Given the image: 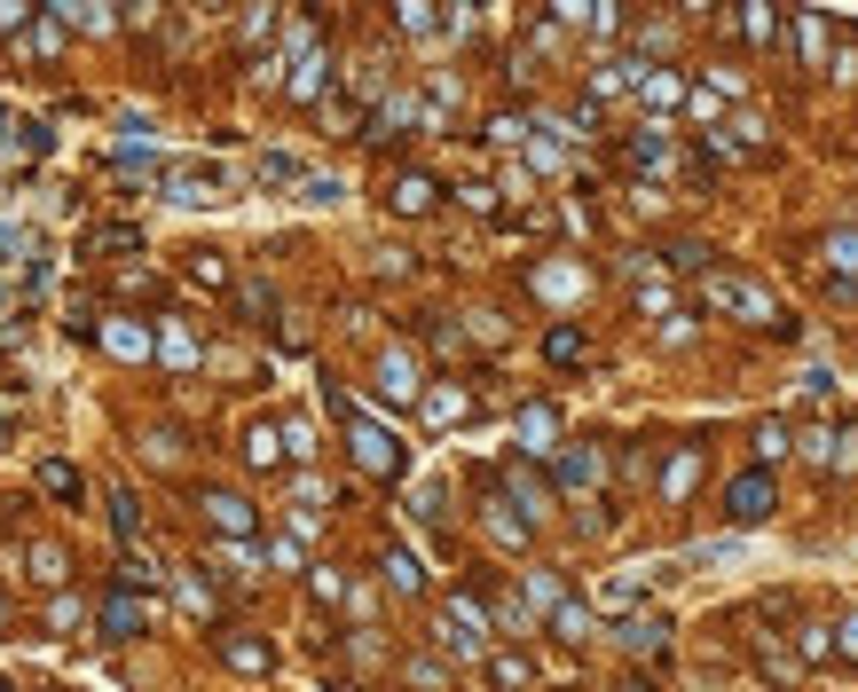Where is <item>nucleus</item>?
I'll list each match as a JSON object with an SVG mask.
<instances>
[{
  "mask_svg": "<svg viewBox=\"0 0 858 692\" xmlns=\"http://www.w3.org/2000/svg\"><path fill=\"white\" fill-rule=\"evenodd\" d=\"M111 512H119V536H126V543H142V504L126 496V488H111Z\"/></svg>",
  "mask_w": 858,
  "mask_h": 692,
  "instance_id": "2f4dec72",
  "label": "nucleus"
},
{
  "mask_svg": "<svg viewBox=\"0 0 858 692\" xmlns=\"http://www.w3.org/2000/svg\"><path fill=\"white\" fill-rule=\"evenodd\" d=\"M0 692H9V684H0Z\"/></svg>",
  "mask_w": 858,
  "mask_h": 692,
  "instance_id": "8fccbe9b",
  "label": "nucleus"
},
{
  "mask_svg": "<svg viewBox=\"0 0 858 692\" xmlns=\"http://www.w3.org/2000/svg\"><path fill=\"white\" fill-rule=\"evenodd\" d=\"M442 645H449V653H465V662H488V614L465 599V590H457V599L442 606Z\"/></svg>",
  "mask_w": 858,
  "mask_h": 692,
  "instance_id": "7ed1b4c3",
  "label": "nucleus"
},
{
  "mask_svg": "<svg viewBox=\"0 0 858 692\" xmlns=\"http://www.w3.org/2000/svg\"><path fill=\"white\" fill-rule=\"evenodd\" d=\"M221 662L237 669V677H269V669H276V653L260 645V638H245V630H228V638H221Z\"/></svg>",
  "mask_w": 858,
  "mask_h": 692,
  "instance_id": "6e6552de",
  "label": "nucleus"
},
{
  "mask_svg": "<svg viewBox=\"0 0 858 692\" xmlns=\"http://www.w3.org/2000/svg\"><path fill=\"white\" fill-rule=\"evenodd\" d=\"M24 567H32V582H48V590H55L63 575H72V567H63V551H55V543H32V551H24Z\"/></svg>",
  "mask_w": 858,
  "mask_h": 692,
  "instance_id": "5701e85b",
  "label": "nucleus"
},
{
  "mask_svg": "<svg viewBox=\"0 0 858 692\" xmlns=\"http://www.w3.org/2000/svg\"><path fill=\"white\" fill-rule=\"evenodd\" d=\"M245 456H252L260 473H269V465H284V433H276V425H252V433H245Z\"/></svg>",
  "mask_w": 858,
  "mask_h": 692,
  "instance_id": "4be33fe9",
  "label": "nucleus"
},
{
  "mask_svg": "<svg viewBox=\"0 0 858 692\" xmlns=\"http://www.w3.org/2000/svg\"><path fill=\"white\" fill-rule=\"evenodd\" d=\"M339 417H347V449H355V465L362 473H378V480H402V465H410V449L386 433V425L371 417V410H355V402H339Z\"/></svg>",
  "mask_w": 858,
  "mask_h": 692,
  "instance_id": "f257e3e1",
  "label": "nucleus"
},
{
  "mask_svg": "<svg viewBox=\"0 0 858 692\" xmlns=\"http://www.w3.org/2000/svg\"><path fill=\"white\" fill-rule=\"evenodd\" d=\"M260 181H269V189H291V181H300V189H308L300 158H284V150H269V158H260Z\"/></svg>",
  "mask_w": 858,
  "mask_h": 692,
  "instance_id": "393cba45",
  "label": "nucleus"
},
{
  "mask_svg": "<svg viewBox=\"0 0 858 692\" xmlns=\"http://www.w3.org/2000/svg\"><path fill=\"white\" fill-rule=\"evenodd\" d=\"M40 488H48L55 504H79V465H63V456H48V465H40Z\"/></svg>",
  "mask_w": 858,
  "mask_h": 692,
  "instance_id": "f3484780",
  "label": "nucleus"
},
{
  "mask_svg": "<svg viewBox=\"0 0 858 692\" xmlns=\"http://www.w3.org/2000/svg\"><path fill=\"white\" fill-rule=\"evenodd\" d=\"M0 252H16V228H9V221H0Z\"/></svg>",
  "mask_w": 858,
  "mask_h": 692,
  "instance_id": "de8ad7c7",
  "label": "nucleus"
},
{
  "mask_svg": "<svg viewBox=\"0 0 858 692\" xmlns=\"http://www.w3.org/2000/svg\"><path fill=\"white\" fill-rule=\"evenodd\" d=\"M804 456H811V465H828V473H835V433H828V425H811V433H804Z\"/></svg>",
  "mask_w": 858,
  "mask_h": 692,
  "instance_id": "e433bc0d",
  "label": "nucleus"
},
{
  "mask_svg": "<svg viewBox=\"0 0 858 692\" xmlns=\"http://www.w3.org/2000/svg\"><path fill=\"white\" fill-rule=\"evenodd\" d=\"M378 393H386V402H418V393H425V386H418V362H410L402 347L378 354Z\"/></svg>",
  "mask_w": 858,
  "mask_h": 692,
  "instance_id": "423d86ee",
  "label": "nucleus"
},
{
  "mask_svg": "<svg viewBox=\"0 0 858 692\" xmlns=\"http://www.w3.org/2000/svg\"><path fill=\"white\" fill-rule=\"evenodd\" d=\"M741 32H748L756 48H780V16L772 9H741Z\"/></svg>",
  "mask_w": 858,
  "mask_h": 692,
  "instance_id": "cd10ccee",
  "label": "nucleus"
},
{
  "mask_svg": "<svg viewBox=\"0 0 858 692\" xmlns=\"http://www.w3.org/2000/svg\"><path fill=\"white\" fill-rule=\"evenodd\" d=\"M488 536H497V543H520V536H527V527H520V519H512L505 504H488Z\"/></svg>",
  "mask_w": 858,
  "mask_h": 692,
  "instance_id": "58836bf2",
  "label": "nucleus"
},
{
  "mask_svg": "<svg viewBox=\"0 0 858 692\" xmlns=\"http://www.w3.org/2000/svg\"><path fill=\"white\" fill-rule=\"evenodd\" d=\"M527 599H536V606H559V582L536 567V575H527Z\"/></svg>",
  "mask_w": 858,
  "mask_h": 692,
  "instance_id": "c03bdc74",
  "label": "nucleus"
},
{
  "mask_svg": "<svg viewBox=\"0 0 858 692\" xmlns=\"http://www.w3.org/2000/svg\"><path fill=\"white\" fill-rule=\"evenodd\" d=\"M685 95H693V87H685L677 72H654V63H646V79H638V103H646V111H677Z\"/></svg>",
  "mask_w": 858,
  "mask_h": 692,
  "instance_id": "9d476101",
  "label": "nucleus"
},
{
  "mask_svg": "<svg viewBox=\"0 0 858 692\" xmlns=\"http://www.w3.org/2000/svg\"><path fill=\"white\" fill-rule=\"evenodd\" d=\"M828 260H835V268L858 284V228H835V237H828Z\"/></svg>",
  "mask_w": 858,
  "mask_h": 692,
  "instance_id": "c756f323",
  "label": "nucleus"
},
{
  "mask_svg": "<svg viewBox=\"0 0 858 692\" xmlns=\"http://www.w3.org/2000/svg\"><path fill=\"white\" fill-rule=\"evenodd\" d=\"M284 456H315V425L308 417H284Z\"/></svg>",
  "mask_w": 858,
  "mask_h": 692,
  "instance_id": "f704fd0d",
  "label": "nucleus"
},
{
  "mask_svg": "<svg viewBox=\"0 0 858 692\" xmlns=\"http://www.w3.org/2000/svg\"><path fill=\"white\" fill-rule=\"evenodd\" d=\"M631 158H638V166H670V135H662V126H646V135L631 142Z\"/></svg>",
  "mask_w": 858,
  "mask_h": 692,
  "instance_id": "7c9ffc66",
  "label": "nucleus"
},
{
  "mask_svg": "<svg viewBox=\"0 0 858 692\" xmlns=\"http://www.w3.org/2000/svg\"><path fill=\"white\" fill-rule=\"evenodd\" d=\"M551 630L568 638V645H583V638H590V606H575V599H559V606H551Z\"/></svg>",
  "mask_w": 858,
  "mask_h": 692,
  "instance_id": "b1692460",
  "label": "nucleus"
},
{
  "mask_svg": "<svg viewBox=\"0 0 858 692\" xmlns=\"http://www.w3.org/2000/svg\"><path fill=\"white\" fill-rule=\"evenodd\" d=\"M103 347H111L119 362H142L158 339H150V323H126V315H111V323H103Z\"/></svg>",
  "mask_w": 858,
  "mask_h": 692,
  "instance_id": "1a4fd4ad",
  "label": "nucleus"
},
{
  "mask_svg": "<svg viewBox=\"0 0 858 692\" xmlns=\"http://www.w3.org/2000/svg\"><path fill=\"white\" fill-rule=\"evenodd\" d=\"M614 638L631 645V653H662V645H670V621H662V614H631Z\"/></svg>",
  "mask_w": 858,
  "mask_h": 692,
  "instance_id": "f8f14e48",
  "label": "nucleus"
},
{
  "mask_svg": "<svg viewBox=\"0 0 858 692\" xmlns=\"http://www.w3.org/2000/svg\"><path fill=\"white\" fill-rule=\"evenodd\" d=\"M308 582H315V599H323V606H332V599H347V582H339V575H332V567H315V575H308Z\"/></svg>",
  "mask_w": 858,
  "mask_h": 692,
  "instance_id": "79ce46f5",
  "label": "nucleus"
},
{
  "mask_svg": "<svg viewBox=\"0 0 858 692\" xmlns=\"http://www.w3.org/2000/svg\"><path fill=\"white\" fill-rule=\"evenodd\" d=\"M693 473H701V449H677L670 465H662V496H670V504H677L685 488H693Z\"/></svg>",
  "mask_w": 858,
  "mask_h": 692,
  "instance_id": "412c9836",
  "label": "nucleus"
},
{
  "mask_svg": "<svg viewBox=\"0 0 858 692\" xmlns=\"http://www.w3.org/2000/svg\"><path fill=\"white\" fill-rule=\"evenodd\" d=\"M24 48H32V55H55V48H63V16L48 9L40 24H32V32H24Z\"/></svg>",
  "mask_w": 858,
  "mask_h": 692,
  "instance_id": "c85d7f7f",
  "label": "nucleus"
},
{
  "mask_svg": "<svg viewBox=\"0 0 858 692\" xmlns=\"http://www.w3.org/2000/svg\"><path fill=\"white\" fill-rule=\"evenodd\" d=\"M0 433H9V417H0Z\"/></svg>",
  "mask_w": 858,
  "mask_h": 692,
  "instance_id": "09e8293b",
  "label": "nucleus"
},
{
  "mask_svg": "<svg viewBox=\"0 0 858 692\" xmlns=\"http://www.w3.org/2000/svg\"><path fill=\"white\" fill-rule=\"evenodd\" d=\"M213 189H221V166H182L166 174V205H213Z\"/></svg>",
  "mask_w": 858,
  "mask_h": 692,
  "instance_id": "0eeeda50",
  "label": "nucleus"
},
{
  "mask_svg": "<svg viewBox=\"0 0 858 692\" xmlns=\"http://www.w3.org/2000/svg\"><path fill=\"white\" fill-rule=\"evenodd\" d=\"M544 354H551V362H583L590 347H583V331H568V323H559V331L544 339Z\"/></svg>",
  "mask_w": 858,
  "mask_h": 692,
  "instance_id": "72a5a7b5",
  "label": "nucleus"
},
{
  "mask_svg": "<svg viewBox=\"0 0 858 692\" xmlns=\"http://www.w3.org/2000/svg\"><path fill=\"white\" fill-rule=\"evenodd\" d=\"M796 48H804V63H828V16H819V9L796 16Z\"/></svg>",
  "mask_w": 858,
  "mask_h": 692,
  "instance_id": "a211bd4d",
  "label": "nucleus"
},
{
  "mask_svg": "<svg viewBox=\"0 0 858 692\" xmlns=\"http://www.w3.org/2000/svg\"><path fill=\"white\" fill-rule=\"evenodd\" d=\"M197 512H206L228 543H245V536H252V504H245V496H228V488H206V496H197Z\"/></svg>",
  "mask_w": 858,
  "mask_h": 692,
  "instance_id": "39448f33",
  "label": "nucleus"
},
{
  "mask_svg": "<svg viewBox=\"0 0 858 692\" xmlns=\"http://www.w3.org/2000/svg\"><path fill=\"white\" fill-rule=\"evenodd\" d=\"M300 197H308V205H339V197H347V189H339L332 174H308V189H300Z\"/></svg>",
  "mask_w": 858,
  "mask_h": 692,
  "instance_id": "ea45409f",
  "label": "nucleus"
},
{
  "mask_svg": "<svg viewBox=\"0 0 858 692\" xmlns=\"http://www.w3.org/2000/svg\"><path fill=\"white\" fill-rule=\"evenodd\" d=\"M189 276H197V284H228V268H221V252H197V260H189Z\"/></svg>",
  "mask_w": 858,
  "mask_h": 692,
  "instance_id": "a19ab883",
  "label": "nucleus"
},
{
  "mask_svg": "<svg viewBox=\"0 0 858 692\" xmlns=\"http://www.w3.org/2000/svg\"><path fill=\"white\" fill-rule=\"evenodd\" d=\"M583 276L575 268H536V291H551V300H568V291H575Z\"/></svg>",
  "mask_w": 858,
  "mask_h": 692,
  "instance_id": "4c0bfd02",
  "label": "nucleus"
},
{
  "mask_svg": "<svg viewBox=\"0 0 858 692\" xmlns=\"http://www.w3.org/2000/svg\"><path fill=\"white\" fill-rule=\"evenodd\" d=\"M733 142H748V150H756V142H764V118H756V111H741V118H733Z\"/></svg>",
  "mask_w": 858,
  "mask_h": 692,
  "instance_id": "37998d69",
  "label": "nucleus"
},
{
  "mask_svg": "<svg viewBox=\"0 0 858 692\" xmlns=\"http://www.w3.org/2000/svg\"><path fill=\"white\" fill-rule=\"evenodd\" d=\"M512 496H520V512H527V519H544V504H551V496H544V480L527 473V465H512Z\"/></svg>",
  "mask_w": 858,
  "mask_h": 692,
  "instance_id": "bb28decb",
  "label": "nucleus"
},
{
  "mask_svg": "<svg viewBox=\"0 0 858 692\" xmlns=\"http://www.w3.org/2000/svg\"><path fill=\"white\" fill-rule=\"evenodd\" d=\"M386 582L402 590V599H418V590H425V575H418V558H410V551H386Z\"/></svg>",
  "mask_w": 858,
  "mask_h": 692,
  "instance_id": "a878e982",
  "label": "nucleus"
},
{
  "mask_svg": "<svg viewBox=\"0 0 858 692\" xmlns=\"http://www.w3.org/2000/svg\"><path fill=\"white\" fill-rule=\"evenodd\" d=\"M701 300H709L717 315H741V323H764V331H787L780 300H772L764 284H748V276H709V284H701Z\"/></svg>",
  "mask_w": 858,
  "mask_h": 692,
  "instance_id": "f03ea898",
  "label": "nucleus"
},
{
  "mask_svg": "<svg viewBox=\"0 0 858 692\" xmlns=\"http://www.w3.org/2000/svg\"><path fill=\"white\" fill-rule=\"evenodd\" d=\"M756 456H764V465H772V456H787V425H780V417L756 425Z\"/></svg>",
  "mask_w": 858,
  "mask_h": 692,
  "instance_id": "c9c22d12",
  "label": "nucleus"
},
{
  "mask_svg": "<svg viewBox=\"0 0 858 692\" xmlns=\"http://www.w3.org/2000/svg\"><path fill=\"white\" fill-rule=\"evenodd\" d=\"M103 638H142V606L126 599V582L111 590V606H103Z\"/></svg>",
  "mask_w": 858,
  "mask_h": 692,
  "instance_id": "4468645a",
  "label": "nucleus"
},
{
  "mask_svg": "<svg viewBox=\"0 0 858 692\" xmlns=\"http://www.w3.org/2000/svg\"><path fill=\"white\" fill-rule=\"evenodd\" d=\"M551 433H559V417H551V402H536V410H520V449H551Z\"/></svg>",
  "mask_w": 858,
  "mask_h": 692,
  "instance_id": "aec40b11",
  "label": "nucleus"
},
{
  "mask_svg": "<svg viewBox=\"0 0 858 692\" xmlns=\"http://www.w3.org/2000/svg\"><path fill=\"white\" fill-rule=\"evenodd\" d=\"M835 653H850V662H858V614H843V621H835Z\"/></svg>",
  "mask_w": 858,
  "mask_h": 692,
  "instance_id": "a18cd8bd",
  "label": "nucleus"
},
{
  "mask_svg": "<svg viewBox=\"0 0 858 692\" xmlns=\"http://www.w3.org/2000/svg\"><path fill=\"white\" fill-rule=\"evenodd\" d=\"M394 24H402V32H410V40H425V32H442V16H434V9H425V0H410V9H394Z\"/></svg>",
  "mask_w": 858,
  "mask_h": 692,
  "instance_id": "473e14b6",
  "label": "nucleus"
},
{
  "mask_svg": "<svg viewBox=\"0 0 858 692\" xmlns=\"http://www.w3.org/2000/svg\"><path fill=\"white\" fill-rule=\"evenodd\" d=\"M724 512H733V527H756L772 512V473H741L733 488H724Z\"/></svg>",
  "mask_w": 858,
  "mask_h": 692,
  "instance_id": "20e7f679",
  "label": "nucleus"
},
{
  "mask_svg": "<svg viewBox=\"0 0 858 692\" xmlns=\"http://www.w3.org/2000/svg\"><path fill=\"white\" fill-rule=\"evenodd\" d=\"M607 456L599 449H559V488H599Z\"/></svg>",
  "mask_w": 858,
  "mask_h": 692,
  "instance_id": "9b49d317",
  "label": "nucleus"
},
{
  "mask_svg": "<svg viewBox=\"0 0 858 692\" xmlns=\"http://www.w3.org/2000/svg\"><path fill=\"white\" fill-rule=\"evenodd\" d=\"M488 684H497V692H527V684H536L527 653H488Z\"/></svg>",
  "mask_w": 858,
  "mask_h": 692,
  "instance_id": "2eb2a0df",
  "label": "nucleus"
},
{
  "mask_svg": "<svg viewBox=\"0 0 858 692\" xmlns=\"http://www.w3.org/2000/svg\"><path fill=\"white\" fill-rule=\"evenodd\" d=\"M457 417H473L465 386H434V393H425V425H457Z\"/></svg>",
  "mask_w": 858,
  "mask_h": 692,
  "instance_id": "ddd939ff",
  "label": "nucleus"
},
{
  "mask_svg": "<svg viewBox=\"0 0 858 692\" xmlns=\"http://www.w3.org/2000/svg\"><path fill=\"white\" fill-rule=\"evenodd\" d=\"M434 174H402V181H394V213H434Z\"/></svg>",
  "mask_w": 858,
  "mask_h": 692,
  "instance_id": "dca6fc26",
  "label": "nucleus"
},
{
  "mask_svg": "<svg viewBox=\"0 0 858 692\" xmlns=\"http://www.w3.org/2000/svg\"><path fill=\"white\" fill-rule=\"evenodd\" d=\"M158 354H166L174 370H189V362H197V339H189V323H158Z\"/></svg>",
  "mask_w": 858,
  "mask_h": 692,
  "instance_id": "6ab92c4d",
  "label": "nucleus"
},
{
  "mask_svg": "<svg viewBox=\"0 0 858 692\" xmlns=\"http://www.w3.org/2000/svg\"><path fill=\"white\" fill-rule=\"evenodd\" d=\"M24 16H32V9H16V0H9V9H0V40H16V32H24Z\"/></svg>",
  "mask_w": 858,
  "mask_h": 692,
  "instance_id": "49530a36",
  "label": "nucleus"
}]
</instances>
